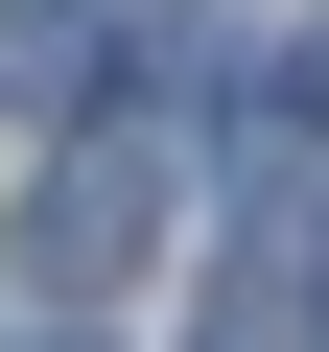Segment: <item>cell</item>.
<instances>
[{"label": "cell", "mask_w": 329, "mask_h": 352, "mask_svg": "<svg viewBox=\"0 0 329 352\" xmlns=\"http://www.w3.org/2000/svg\"><path fill=\"white\" fill-rule=\"evenodd\" d=\"M0 94H94V0H0Z\"/></svg>", "instance_id": "obj_2"}, {"label": "cell", "mask_w": 329, "mask_h": 352, "mask_svg": "<svg viewBox=\"0 0 329 352\" xmlns=\"http://www.w3.org/2000/svg\"><path fill=\"white\" fill-rule=\"evenodd\" d=\"M141 258H164V164H141V141H71V164H47V212H24V282L94 305V282H141Z\"/></svg>", "instance_id": "obj_1"}]
</instances>
